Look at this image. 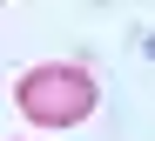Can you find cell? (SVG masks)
<instances>
[{"label": "cell", "instance_id": "cell-1", "mask_svg": "<svg viewBox=\"0 0 155 141\" xmlns=\"http://www.w3.org/2000/svg\"><path fill=\"white\" fill-rule=\"evenodd\" d=\"M14 101H20V114H27L34 128H74V121L94 114L101 88H94V74L74 67V61H41V67L20 74Z\"/></svg>", "mask_w": 155, "mask_h": 141}]
</instances>
